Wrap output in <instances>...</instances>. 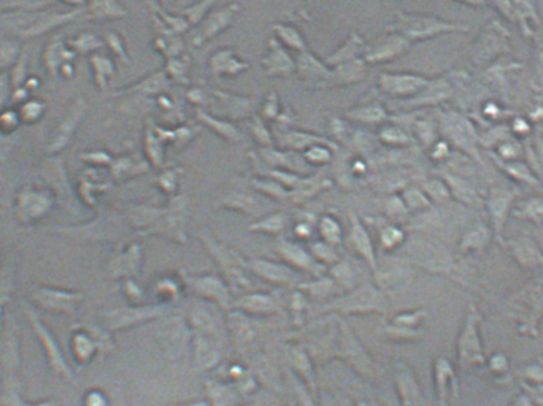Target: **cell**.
<instances>
[{
  "instance_id": "cell-12",
  "label": "cell",
  "mask_w": 543,
  "mask_h": 406,
  "mask_svg": "<svg viewBox=\"0 0 543 406\" xmlns=\"http://www.w3.org/2000/svg\"><path fill=\"white\" fill-rule=\"evenodd\" d=\"M247 269L251 270L259 278H263V280L274 282V284H297V273L289 265L275 264V262L265 259H251L247 262Z\"/></svg>"
},
{
  "instance_id": "cell-21",
  "label": "cell",
  "mask_w": 543,
  "mask_h": 406,
  "mask_svg": "<svg viewBox=\"0 0 543 406\" xmlns=\"http://www.w3.org/2000/svg\"><path fill=\"white\" fill-rule=\"evenodd\" d=\"M50 199L41 192H24L19 199L21 215L26 219L41 218L50 210Z\"/></svg>"
},
{
  "instance_id": "cell-26",
  "label": "cell",
  "mask_w": 543,
  "mask_h": 406,
  "mask_svg": "<svg viewBox=\"0 0 543 406\" xmlns=\"http://www.w3.org/2000/svg\"><path fill=\"white\" fill-rule=\"evenodd\" d=\"M189 322L193 325V329L197 335H209L216 336L218 335V322L216 318L213 316L210 309L204 307H197L189 314Z\"/></svg>"
},
{
  "instance_id": "cell-19",
  "label": "cell",
  "mask_w": 543,
  "mask_h": 406,
  "mask_svg": "<svg viewBox=\"0 0 543 406\" xmlns=\"http://www.w3.org/2000/svg\"><path fill=\"white\" fill-rule=\"evenodd\" d=\"M68 51L70 50H67L66 45H64V41H61L59 39L53 40L51 44L46 46L44 61L46 66V70L53 75V78L59 77L62 67L70 62V59L75 57V51L72 52Z\"/></svg>"
},
{
  "instance_id": "cell-14",
  "label": "cell",
  "mask_w": 543,
  "mask_h": 406,
  "mask_svg": "<svg viewBox=\"0 0 543 406\" xmlns=\"http://www.w3.org/2000/svg\"><path fill=\"white\" fill-rule=\"evenodd\" d=\"M457 352H459V360L462 365H472V363L483 360V351L480 340H478L475 313L473 311L467 314L466 325L461 332L459 343H457Z\"/></svg>"
},
{
  "instance_id": "cell-18",
  "label": "cell",
  "mask_w": 543,
  "mask_h": 406,
  "mask_svg": "<svg viewBox=\"0 0 543 406\" xmlns=\"http://www.w3.org/2000/svg\"><path fill=\"white\" fill-rule=\"evenodd\" d=\"M220 348L215 336L197 335L194 340V359L200 370H210L220 362Z\"/></svg>"
},
{
  "instance_id": "cell-37",
  "label": "cell",
  "mask_w": 543,
  "mask_h": 406,
  "mask_svg": "<svg viewBox=\"0 0 543 406\" xmlns=\"http://www.w3.org/2000/svg\"><path fill=\"white\" fill-rule=\"evenodd\" d=\"M28 62H29V55L26 52V50H23L21 52V56L16 64L13 66V72H12V86L13 90L16 89H21L23 88V84H26V75H28Z\"/></svg>"
},
{
  "instance_id": "cell-13",
  "label": "cell",
  "mask_w": 543,
  "mask_h": 406,
  "mask_svg": "<svg viewBox=\"0 0 543 406\" xmlns=\"http://www.w3.org/2000/svg\"><path fill=\"white\" fill-rule=\"evenodd\" d=\"M275 249L276 253L285 259V262L291 267V269L308 271V273L315 276H319L323 273V265L313 258L312 253H307V251L299 246V244H294L291 242H280L275 246Z\"/></svg>"
},
{
  "instance_id": "cell-46",
  "label": "cell",
  "mask_w": 543,
  "mask_h": 406,
  "mask_svg": "<svg viewBox=\"0 0 543 406\" xmlns=\"http://www.w3.org/2000/svg\"><path fill=\"white\" fill-rule=\"evenodd\" d=\"M21 116L13 110L0 111V127H5L8 130H15L19 126Z\"/></svg>"
},
{
  "instance_id": "cell-34",
  "label": "cell",
  "mask_w": 543,
  "mask_h": 406,
  "mask_svg": "<svg viewBox=\"0 0 543 406\" xmlns=\"http://www.w3.org/2000/svg\"><path fill=\"white\" fill-rule=\"evenodd\" d=\"M489 240V231L484 226H478L473 229V231L468 232L464 240H462V244H461V249L462 251H467V249H478V248H483L484 244L488 243Z\"/></svg>"
},
{
  "instance_id": "cell-5",
  "label": "cell",
  "mask_w": 543,
  "mask_h": 406,
  "mask_svg": "<svg viewBox=\"0 0 543 406\" xmlns=\"http://www.w3.org/2000/svg\"><path fill=\"white\" fill-rule=\"evenodd\" d=\"M204 240L205 246L210 249L211 255L215 258L218 264H220V269L222 270V273H225L232 289H236L237 292H249L251 282H249L247 273H245L247 262L237 253H234V251L222 246V244L215 243V240H211L210 237H205Z\"/></svg>"
},
{
  "instance_id": "cell-1",
  "label": "cell",
  "mask_w": 543,
  "mask_h": 406,
  "mask_svg": "<svg viewBox=\"0 0 543 406\" xmlns=\"http://www.w3.org/2000/svg\"><path fill=\"white\" fill-rule=\"evenodd\" d=\"M79 14V10L59 13L48 10H34V12H12L0 16V30L12 34L18 39H35L48 32L68 24Z\"/></svg>"
},
{
  "instance_id": "cell-42",
  "label": "cell",
  "mask_w": 543,
  "mask_h": 406,
  "mask_svg": "<svg viewBox=\"0 0 543 406\" xmlns=\"http://www.w3.org/2000/svg\"><path fill=\"white\" fill-rule=\"evenodd\" d=\"M286 222L285 215H274L263 222H258L256 226H251V231H260L265 233H280Z\"/></svg>"
},
{
  "instance_id": "cell-3",
  "label": "cell",
  "mask_w": 543,
  "mask_h": 406,
  "mask_svg": "<svg viewBox=\"0 0 543 406\" xmlns=\"http://www.w3.org/2000/svg\"><path fill=\"white\" fill-rule=\"evenodd\" d=\"M403 253H406L407 260L430 273H448L452 269V260L448 251L428 240H415L407 244Z\"/></svg>"
},
{
  "instance_id": "cell-9",
  "label": "cell",
  "mask_w": 543,
  "mask_h": 406,
  "mask_svg": "<svg viewBox=\"0 0 543 406\" xmlns=\"http://www.w3.org/2000/svg\"><path fill=\"white\" fill-rule=\"evenodd\" d=\"M394 381H396L402 406H423L424 398L417 376L406 362L397 360L394 363Z\"/></svg>"
},
{
  "instance_id": "cell-15",
  "label": "cell",
  "mask_w": 543,
  "mask_h": 406,
  "mask_svg": "<svg viewBox=\"0 0 543 406\" xmlns=\"http://www.w3.org/2000/svg\"><path fill=\"white\" fill-rule=\"evenodd\" d=\"M350 240H351V244H353V248L356 249V253L364 259V262L370 267L372 271H375L378 267V262L375 258L374 243H372L369 232L365 231V227L362 226L361 221L356 216L351 218Z\"/></svg>"
},
{
  "instance_id": "cell-51",
  "label": "cell",
  "mask_w": 543,
  "mask_h": 406,
  "mask_svg": "<svg viewBox=\"0 0 543 406\" xmlns=\"http://www.w3.org/2000/svg\"><path fill=\"white\" fill-rule=\"evenodd\" d=\"M537 162L543 168V138H539V142H537Z\"/></svg>"
},
{
  "instance_id": "cell-41",
  "label": "cell",
  "mask_w": 543,
  "mask_h": 406,
  "mask_svg": "<svg viewBox=\"0 0 543 406\" xmlns=\"http://www.w3.org/2000/svg\"><path fill=\"white\" fill-rule=\"evenodd\" d=\"M70 46H73L75 50L82 51V52H88V51H94V50H97V48L102 46V41H100L95 35L88 34V32H83V34H79L75 40L70 41Z\"/></svg>"
},
{
  "instance_id": "cell-50",
  "label": "cell",
  "mask_w": 543,
  "mask_h": 406,
  "mask_svg": "<svg viewBox=\"0 0 543 406\" xmlns=\"http://www.w3.org/2000/svg\"><path fill=\"white\" fill-rule=\"evenodd\" d=\"M524 213H526V215H529L531 218L542 216V215H543V200L534 199V200L526 202V205H524Z\"/></svg>"
},
{
  "instance_id": "cell-52",
  "label": "cell",
  "mask_w": 543,
  "mask_h": 406,
  "mask_svg": "<svg viewBox=\"0 0 543 406\" xmlns=\"http://www.w3.org/2000/svg\"><path fill=\"white\" fill-rule=\"evenodd\" d=\"M457 2H462V3H466V5H470V7H480V5L484 3L483 0H457Z\"/></svg>"
},
{
  "instance_id": "cell-31",
  "label": "cell",
  "mask_w": 543,
  "mask_h": 406,
  "mask_svg": "<svg viewBox=\"0 0 543 406\" xmlns=\"http://www.w3.org/2000/svg\"><path fill=\"white\" fill-rule=\"evenodd\" d=\"M390 81V88L396 89L394 93L397 94H410L417 93V90L423 89L428 81L421 77H413V75H396V77L388 78Z\"/></svg>"
},
{
  "instance_id": "cell-48",
  "label": "cell",
  "mask_w": 543,
  "mask_h": 406,
  "mask_svg": "<svg viewBox=\"0 0 543 406\" xmlns=\"http://www.w3.org/2000/svg\"><path fill=\"white\" fill-rule=\"evenodd\" d=\"M518 153H520V146H518V143L513 142V140H507L502 145V148H500V156L507 160L518 157Z\"/></svg>"
},
{
  "instance_id": "cell-23",
  "label": "cell",
  "mask_w": 543,
  "mask_h": 406,
  "mask_svg": "<svg viewBox=\"0 0 543 406\" xmlns=\"http://www.w3.org/2000/svg\"><path fill=\"white\" fill-rule=\"evenodd\" d=\"M88 16L90 19H116L126 16V10L118 0H88Z\"/></svg>"
},
{
  "instance_id": "cell-30",
  "label": "cell",
  "mask_w": 543,
  "mask_h": 406,
  "mask_svg": "<svg viewBox=\"0 0 543 406\" xmlns=\"http://www.w3.org/2000/svg\"><path fill=\"white\" fill-rule=\"evenodd\" d=\"M287 360H289V365L294 368V370L299 373L301 376H303L305 379H308L313 384V371H312V363L310 359H308L307 352L297 348V346H291V348H287Z\"/></svg>"
},
{
  "instance_id": "cell-36",
  "label": "cell",
  "mask_w": 543,
  "mask_h": 406,
  "mask_svg": "<svg viewBox=\"0 0 543 406\" xmlns=\"http://www.w3.org/2000/svg\"><path fill=\"white\" fill-rule=\"evenodd\" d=\"M335 286V282L332 281V278H323L319 276L316 281L312 282H302V284H297L299 291H305L312 296L319 297V296H326L327 292L332 291V287Z\"/></svg>"
},
{
  "instance_id": "cell-44",
  "label": "cell",
  "mask_w": 543,
  "mask_h": 406,
  "mask_svg": "<svg viewBox=\"0 0 543 406\" xmlns=\"http://www.w3.org/2000/svg\"><path fill=\"white\" fill-rule=\"evenodd\" d=\"M381 243H383V248L386 249H394L397 248L399 244L402 243L403 240V233L399 231L396 227H385L381 231Z\"/></svg>"
},
{
  "instance_id": "cell-10",
  "label": "cell",
  "mask_w": 543,
  "mask_h": 406,
  "mask_svg": "<svg viewBox=\"0 0 543 406\" xmlns=\"http://www.w3.org/2000/svg\"><path fill=\"white\" fill-rule=\"evenodd\" d=\"M188 282L200 297L205 298V300L215 302L225 309L234 307L231 291H229V287L218 276H213V275L194 276V278H189Z\"/></svg>"
},
{
  "instance_id": "cell-4",
  "label": "cell",
  "mask_w": 543,
  "mask_h": 406,
  "mask_svg": "<svg viewBox=\"0 0 543 406\" xmlns=\"http://www.w3.org/2000/svg\"><path fill=\"white\" fill-rule=\"evenodd\" d=\"M339 346H337V357L345 360L350 367H353L359 375L365 378H372L375 375V363L372 362L369 352L365 351L361 341L356 338L350 325L343 319L339 320Z\"/></svg>"
},
{
  "instance_id": "cell-43",
  "label": "cell",
  "mask_w": 543,
  "mask_h": 406,
  "mask_svg": "<svg viewBox=\"0 0 543 406\" xmlns=\"http://www.w3.org/2000/svg\"><path fill=\"white\" fill-rule=\"evenodd\" d=\"M505 165H507V167H505V170H507L510 175H513L515 178L523 180V181H526V183H529V184H535V186L539 184V183H537V180L534 178V175L531 173V170L528 168V165L520 164V162H507Z\"/></svg>"
},
{
  "instance_id": "cell-40",
  "label": "cell",
  "mask_w": 543,
  "mask_h": 406,
  "mask_svg": "<svg viewBox=\"0 0 543 406\" xmlns=\"http://www.w3.org/2000/svg\"><path fill=\"white\" fill-rule=\"evenodd\" d=\"M321 235L326 243L339 244L340 240H342V229L332 218H324L321 221Z\"/></svg>"
},
{
  "instance_id": "cell-32",
  "label": "cell",
  "mask_w": 543,
  "mask_h": 406,
  "mask_svg": "<svg viewBox=\"0 0 543 406\" xmlns=\"http://www.w3.org/2000/svg\"><path fill=\"white\" fill-rule=\"evenodd\" d=\"M21 52V45L18 39H2L0 40V68L13 67L18 61Z\"/></svg>"
},
{
  "instance_id": "cell-47",
  "label": "cell",
  "mask_w": 543,
  "mask_h": 406,
  "mask_svg": "<svg viewBox=\"0 0 543 406\" xmlns=\"http://www.w3.org/2000/svg\"><path fill=\"white\" fill-rule=\"evenodd\" d=\"M10 94H12V78L5 72H2L0 73V111H2L5 104H7Z\"/></svg>"
},
{
  "instance_id": "cell-54",
  "label": "cell",
  "mask_w": 543,
  "mask_h": 406,
  "mask_svg": "<svg viewBox=\"0 0 543 406\" xmlns=\"http://www.w3.org/2000/svg\"><path fill=\"white\" fill-rule=\"evenodd\" d=\"M184 406H205V403H196V405H184Z\"/></svg>"
},
{
  "instance_id": "cell-7",
  "label": "cell",
  "mask_w": 543,
  "mask_h": 406,
  "mask_svg": "<svg viewBox=\"0 0 543 406\" xmlns=\"http://www.w3.org/2000/svg\"><path fill=\"white\" fill-rule=\"evenodd\" d=\"M444 130L457 148L464 149L466 153L470 154L477 153V145L480 143V137L477 135V130L473 129V126L466 117L457 113L446 115L444 117Z\"/></svg>"
},
{
  "instance_id": "cell-28",
  "label": "cell",
  "mask_w": 543,
  "mask_h": 406,
  "mask_svg": "<svg viewBox=\"0 0 543 406\" xmlns=\"http://www.w3.org/2000/svg\"><path fill=\"white\" fill-rule=\"evenodd\" d=\"M513 254L516 255L523 265H537L543 262V258L540 255V251L537 249V246L532 243V240L529 238H520L515 240L512 243Z\"/></svg>"
},
{
  "instance_id": "cell-38",
  "label": "cell",
  "mask_w": 543,
  "mask_h": 406,
  "mask_svg": "<svg viewBox=\"0 0 543 406\" xmlns=\"http://www.w3.org/2000/svg\"><path fill=\"white\" fill-rule=\"evenodd\" d=\"M312 255L315 258L321 265H334L337 262V254L332 248V244H329L326 242L323 243H315L312 244Z\"/></svg>"
},
{
  "instance_id": "cell-35",
  "label": "cell",
  "mask_w": 543,
  "mask_h": 406,
  "mask_svg": "<svg viewBox=\"0 0 543 406\" xmlns=\"http://www.w3.org/2000/svg\"><path fill=\"white\" fill-rule=\"evenodd\" d=\"M44 296L48 297V300H40L46 307H56L62 309L72 308L73 304L77 303L78 296H70V293H62V292H55V291H45Z\"/></svg>"
},
{
  "instance_id": "cell-49",
  "label": "cell",
  "mask_w": 543,
  "mask_h": 406,
  "mask_svg": "<svg viewBox=\"0 0 543 406\" xmlns=\"http://www.w3.org/2000/svg\"><path fill=\"white\" fill-rule=\"evenodd\" d=\"M493 3L496 5V8L505 16V18L515 19L513 0H493Z\"/></svg>"
},
{
  "instance_id": "cell-39",
  "label": "cell",
  "mask_w": 543,
  "mask_h": 406,
  "mask_svg": "<svg viewBox=\"0 0 543 406\" xmlns=\"http://www.w3.org/2000/svg\"><path fill=\"white\" fill-rule=\"evenodd\" d=\"M44 110L45 106L40 100H28L26 104H23V106H21V111H19L21 121L32 124V122L40 119L41 115H44Z\"/></svg>"
},
{
  "instance_id": "cell-8",
  "label": "cell",
  "mask_w": 543,
  "mask_h": 406,
  "mask_svg": "<svg viewBox=\"0 0 543 406\" xmlns=\"http://www.w3.org/2000/svg\"><path fill=\"white\" fill-rule=\"evenodd\" d=\"M86 111H88V105L83 99H77L73 102V105L67 110L66 116L62 117L61 124L57 126L55 135H53L50 145H48V151L57 153L68 145L73 132L77 130V127L79 122H82L84 115H86Z\"/></svg>"
},
{
  "instance_id": "cell-17",
  "label": "cell",
  "mask_w": 543,
  "mask_h": 406,
  "mask_svg": "<svg viewBox=\"0 0 543 406\" xmlns=\"http://www.w3.org/2000/svg\"><path fill=\"white\" fill-rule=\"evenodd\" d=\"M236 304L247 316H269L278 313V304L267 293H245Z\"/></svg>"
},
{
  "instance_id": "cell-45",
  "label": "cell",
  "mask_w": 543,
  "mask_h": 406,
  "mask_svg": "<svg viewBox=\"0 0 543 406\" xmlns=\"http://www.w3.org/2000/svg\"><path fill=\"white\" fill-rule=\"evenodd\" d=\"M424 188L435 200H445L450 197V189L446 188L444 183H440V181H430V183H426Z\"/></svg>"
},
{
  "instance_id": "cell-6",
  "label": "cell",
  "mask_w": 543,
  "mask_h": 406,
  "mask_svg": "<svg viewBox=\"0 0 543 406\" xmlns=\"http://www.w3.org/2000/svg\"><path fill=\"white\" fill-rule=\"evenodd\" d=\"M401 30L408 39L423 40L445 34V32H466L467 28L461 24L446 23V21L437 18H429V16H401Z\"/></svg>"
},
{
  "instance_id": "cell-24",
  "label": "cell",
  "mask_w": 543,
  "mask_h": 406,
  "mask_svg": "<svg viewBox=\"0 0 543 406\" xmlns=\"http://www.w3.org/2000/svg\"><path fill=\"white\" fill-rule=\"evenodd\" d=\"M159 313L158 308H134V309H121V311L111 313L110 318V327L111 329H121L127 327V325L138 322V320L150 319L154 314Z\"/></svg>"
},
{
  "instance_id": "cell-22",
  "label": "cell",
  "mask_w": 543,
  "mask_h": 406,
  "mask_svg": "<svg viewBox=\"0 0 543 406\" xmlns=\"http://www.w3.org/2000/svg\"><path fill=\"white\" fill-rule=\"evenodd\" d=\"M493 26H494V30L488 29L486 34L482 37L480 44H478V48L475 51L478 62L488 61V59H491L499 50L505 48V35H499L500 28L497 23H494Z\"/></svg>"
},
{
  "instance_id": "cell-25",
  "label": "cell",
  "mask_w": 543,
  "mask_h": 406,
  "mask_svg": "<svg viewBox=\"0 0 543 406\" xmlns=\"http://www.w3.org/2000/svg\"><path fill=\"white\" fill-rule=\"evenodd\" d=\"M446 183H448V189L457 200L467 205H480V197H478L477 191L467 183L466 180H462L461 176L445 173Z\"/></svg>"
},
{
  "instance_id": "cell-33",
  "label": "cell",
  "mask_w": 543,
  "mask_h": 406,
  "mask_svg": "<svg viewBox=\"0 0 543 406\" xmlns=\"http://www.w3.org/2000/svg\"><path fill=\"white\" fill-rule=\"evenodd\" d=\"M90 64H93L94 77H95V83H97V86L105 88L106 79H108L111 72H113V66H111V62L108 61V59L104 57V56H99V55L90 57Z\"/></svg>"
},
{
  "instance_id": "cell-2",
  "label": "cell",
  "mask_w": 543,
  "mask_h": 406,
  "mask_svg": "<svg viewBox=\"0 0 543 406\" xmlns=\"http://www.w3.org/2000/svg\"><path fill=\"white\" fill-rule=\"evenodd\" d=\"M332 311L340 314H386L388 300L385 292L377 284L364 282L348 291L345 296L329 303Z\"/></svg>"
},
{
  "instance_id": "cell-27",
  "label": "cell",
  "mask_w": 543,
  "mask_h": 406,
  "mask_svg": "<svg viewBox=\"0 0 543 406\" xmlns=\"http://www.w3.org/2000/svg\"><path fill=\"white\" fill-rule=\"evenodd\" d=\"M34 327H35V330H37V334L40 335V338L44 340L45 348H46V351H48V354H50L51 365L55 367L57 371H61V373H64V375L70 376V370H68L67 363H66V360H64V357L61 356V351L57 349L56 343H55V341H53L51 335L46 332V329L44 327V325H41L40 322H35V320H34Z\"/></svg>"
},
{
  "instance_id": "cell-20",
  "label": "cell",
  "mask_w": 543,
  "mask_h": 406,
  "mask_svg": "<svg viewBox=\"0 0 543 406\" xmlns=\"http://www.w3.org/2000/svg\"><path fill=\"white\" fill-rule=\"evenodd\" d=\"M435 386H437L440 405L448 406L450 392H455V376H452L451 365L444 357L435 362Z\"/></svg>"
},
{
  "instance_id": "cell-11",
  "label": "cell",
  "mask_w": 543,
  "mask_h": 406,
  "mask_svg": "<svg viewBox=\"0 0 543 406\" xmlns=\"http://www.w3.org/2000/svg\"><path fill=\"white\" fill-rule=\"evenodd\" d=\"M377 286L383 292H396L406 287L413 280V271L403 262H392L390 265L377 267L374 271Z\"/></svg>"
},
{
  "instance_id": "cell-29",
  "label": "cell",
  "mask_w": 543,
  "mask_h": 406,
  "mask_svg": "<svg viewBox=\"0 0 543 406\" xmlns=\"http://www.w3.org/2000/svg\"><path fill=\"white\" fill-rule=\"evenodd\" d=\"M331 275H332V281L335 284H339L340 287H343V289L351 291L354 289L358 284V275H356V270L351 267L347 260H342V262H337V264L332 265L331 269Z\"/></svg>"
},
{
  "instance_id": "cell-53",
  "label": "cell",
  "mask_w": 543,
  "mask_h": 406,
  "mask_svg": "<svg viewBox=\"0 0 543 406\" xmlns=\"http://www.w3.org/2000/svg\"><path fill=\"white\" fill-rule=\"evenodd\" d=\"M358 406H378V405H375V403H369V402H359Z\"/></svg>"
},
{
  "instance_id": "cell-16",
  "label": "cell",
  "mask_w": 543,
  "mask_h": 406,
  "mask_svg": "<svg viewBox=\"0 0 543 406\" xmlns=\"http://www.w3.org/2000/svg\"><path fill=\"white\" fill-rule=\"evenodd\" d=\"M515 194L512 191H508L504 186H497V188H493L491 195L488 199V210L489 215L493 218L494 227H496L497 237H500V232H502V226L505 218H507L508 208L512 205Z\"/></svg>"
}]
</instances>
